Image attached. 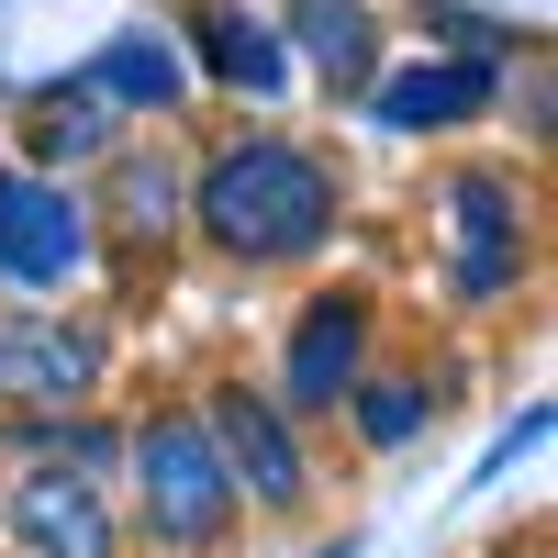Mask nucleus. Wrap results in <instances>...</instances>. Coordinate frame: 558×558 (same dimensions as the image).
I'll list each match as a JSON object with an SVG mask.
<instances>
[{
  "mask_svg": "<svg viewBox=\"0 0 558 558\" xmlns=\"http://www.w3.org/2000/svg\"><path fill=\"white\" fill-rule=\"evenodd\" d=\"M279 45H291L336 101H357V89L380 78V12H368V0H291V12H279Z\"/></svg>",
  "mask_w": 558,
  "mask_h": 558,
  "instance_id": "4468645a",
  "label": "nucleus"
},
{
  "mask_svg": "<svg viewBox=\"0 0 558 558\" xmlns=\"http://www.w3.org/2000/svg\"><path fill=\"white\" fill-rule=\"evenodd\" d=\"M336 223H347V179L324 146H302V134H223L191 168V223L179 235H202L223 268H302L336 246Z\"/></svg>",
  "mask_w": 558,
  "mask_h": 558,
  "instance_id": "f257e3e1",
  "label": "nucleus"
},
{
  "mask_svg": "<svg viewBox=\"0 0 558 558\" xmlns=\"http://www.w3.org/2000/svg\"><path fill=\"white\" fill-rule=\"evenodd\" d=\"M0 525H12L34 558H123V502L101 481H68V470H12Z\"/></svg>",
  "mask_w": 558,
  "mask_h": 558,
  "instance_id": "1a4fd4ad",
  "label": "nucleus"
},
{
  "mask_svg": "<svg viewBox=\"0 0 558 558\" xmlns=\"http://www.w3.org/2000/svg\"><path fill=\"white\" fill-rule=\"evenodd\" d=\"M123 146V112L101 101L89 78H45L34 101H23V157L12 168H34V179H78V168H101Z\"/></svg>",
  "mask_w": 558,
  "mask_h": 558,
  "instance_id": "9b49d317",
  "label": "nucleus"
},
{
  "mask_svg": "<svg viewBox=\"0 0 558 558\" xmlns=\"http://www.w3.org/2000/svg\"><path fill=\"white\" fill-rule=\"evenodd\" d=\"M89 257H101V235H89V191L78 179L0 168V279H12V291H68Z\"/></svg>",
  "mask_w": 558,
  "mask_h": 558,
  "instance_id": "0eeeda50",
  "label": "nucleus"
},
{
  "mask_svg": "<svg viewBox=\"0 0 558 558\" xmlns=\"http://www.w3.org/2000/svg\"><path fill=\"white\" fill-rule=\"evenodd\" d=\"M179 57H191V78H223V89H246V101H279V78H291V45H279V23L246 12V0H202Z\"/></svg>",
  "mask_w": 558,
  "mask_h": 558,
  "instance_id": "ddd939ff",
  "label": "nucleus"
},
{
  "mask_svg": "<svg viewBox=\"0 0 558 558\" xmlns=\"http://www.w3.org/2000/svg\"><path fill=\"white\" fill-rule=\"evenodd\" d=\"M357 101H368L380 134H458L502 101V68L492 57H413V68H380Z\"/></svg>",
  "mask_w": 558,
  "mask_h": 558,
  "instance_id": "9d476101",
  "label": "nucleus"
},
{
  "mask_svg": "<svg viewBox=\"0 0 558 558\" xmlns=\"http://www.w3.org/2000/svg\"><path fill=\"white\" fill-rule=\"evenodd\" d=\"M313 558H357V536H336V547H313Z\"/></svg>",
  "mask_w": 558,
  "mask_h": 558,
  "instance_id": "f3484780",
  "label": "nucleus"
},
{
  "mask_svg": "<svg viewBox=\"0 0 558 558\" xmlns=\"http://www.w3.org/2000/svg\"><path fill=\"white\" fill-rule=\"evenodd\" d=\"M336 413H347V436L368 458H391V447H413V436L436 425V391H425V368H357Z\"/></svg>",
  "mask_w": 558,
  "mask_h": 558,
  "instance_id": "2eb2a0df",
  "label": "nucleus"
},
{
  "mask_svg": "<svg viewBox=\"0 0 558 558\" xmlns=\"http://www.w3.org/2000/svg\"><path fill=\"white\" fill-rule=\"evenodd\" d=\"M123 470H134V536H146L157 558H213L223 536H235V514H246L191 402H157L146 425L123 436Z\"/></svg>",
  "mask_w": 558,
  "mask_h": 558,
  "instance_id": "f03ea898",
  "label": "nucleus"
},
{
  "mask_svg": "<svg viewBox=\"0 0 558 558\" xmlns=\"http://www.w3.org/2000/svg\"><path fill=\"white\" fill-rule=\"evenodd\" d=\"M368 336H380V302L357 291V279H336V291H313L302 313H291V336H279V368H268V402L291 413V425H313V413H336L347 402V380L368 368Z\"/></svg>",
  "mask_w": 558,
  "mask_h": 558,
  "instance_id": "423d86ee",
  "label": "nucleus"
},
{
  "mask_svg": "<svg viewBox=\"0 0 558 558\" xmlns=\"http://www.w3.org/2000/svg\"><path fill=\"white\" fill-rule=\"evenodd\" d=\"M202 436H213V458H223V481H235V502L246 514H313V458H302V425L279 413L257 380H213L202 402Z\"/></svg>",
  "mask_w": 558,
  "mask_h": 558,
  "instance_id": "20e7f679",
  "label": "nucleus"
},
{
  "mask_svg": "<svg viewBox=\"0 0 558 558\" xmlns=\"http://www.w3.org/2000/svg\"><path fill=\"white\" fill-rule=\"evenodd\" d=\"M436 235H447V302L458 313H502L536 268V179L470 157L436 179Z\"/></svg>",
  "mask_w": 558,
  "mask_h": 558,
  "instance_id": "7ed1b4c3",
  "label": "nucleus"
},
{
  "mask_svg": "<svg viewBox=\"0 0 558 558\" xmlns=\"http://www.w3.org/2000/svg\"><path fill=\"white\" fill-rule=\"evenodd\" d=\"M78 78L101 89L123 123H168V112H191V57H179V34H168V23H123Z\"/></svg>",
  "mask_w": 558,
  "mask_h": 558,
  "instance_id": "f8f14e48",
  "label": "nucleus"
},
{
  "mask_svg": "<svg viewBox=\"0 0 558 558\" xmlns=\"http://www.w3.org/2000/svg\"><path fill=\"white\" fill-rule=\"evenodd\" d=\"M12 458H23V470H68V481H101L112 492L123 436L89 425V413H12Z\"/></svg>",
  "mask_w": 558,
  "mask_h": 558,
  "instance_id": "dca6fc26",
  "label": "nucleus"
},
{
  "mask_svg": "<svg viewBox=\"0 0 558 558\" xmlns=\"http://www.w3.org/2000/svg\"><path fill=\"white\" fill-rule=\"evenodd\" d=\"M179 223H191V168H179L168 146H146V134H123V146L101 157V191H89V235H101L123 268H168Z\"/></svg>",
  "mask_w": 558,
  "mask_h": 558,
  "instance_id": "6e6552de",
  "label": "nucleus"
},
{
  "mask_svg": "<svg viewBox=\"0 0 558 558\" xmlns=\"http://www.w3.org/2000/svg\"><path fill=\"white\" fill-rule=\"evenodd\" d=\"M112 380V336L89 313L0 302V413H89Z\"/></svg>",
  "mask_w": 558,
  "mask_h": 558,
  "instance_id": "39448f33",
  "label": "nucleus"
}]
</instances>
